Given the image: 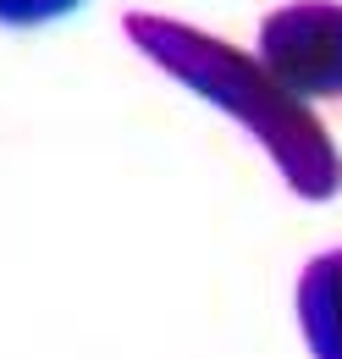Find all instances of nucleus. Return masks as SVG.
I'll return each instance as SVG.
<instances>
[{"mask_svg":"<svg viewBox=\"0 0 342 359\" xmlns=\"http://www.w3.org/2000/svg\"><path fill=\"white\" fill-rule=\"evenodd\" d=\"M122 34L166 78H177L199 100H210L215 111H226L232 122H243L254 133V144L276 161V172L287 177V188L299 199H337L342 155L331 144V133L320 128V116L303 105L299 94H287L265 72L259 55L226 45V39H215L205 28L171 22V17H149V11H128Z\"/></svg>","mask_w":342,"mask_h":359,"instance_id":"obj_1","label":"nucleus"},{"mask_svg":"<svg viewBox=\"0 0 342 359\" xmlns=\"http://www.w3.org/2000/svg\"><path fill=\"white\" fill-rule=\"evenodd\" d=\"M259 61L287 94L342 100V6L337 0H293L259 22Z\"/></svg>","mask_w":342,"mask_h":359,"instance_id":"obj_2","label":"nucleus"},{"mask_svg":"<svg viewBox=\"0 0 342 359\" xmlns=\"http://www.w3.org/2000/svg\"><path fill=\"white\" fill-rule=\"evenodd\" d=\"M299 326L315 359H342V249H326L303 266Z\"/></svg>","mask_w":342,"mask_h":359,"instance_id":"obj_3","label":"nucleus"},{"mask_svg":"<svg viewBox=\"0 0 342 359\" xmlns=\"http://www.w3.org/2000/svg\"><path fill=\"white\" fill-rule=\"evenodd\" d=\"M83 0H0V22L11 28H39V22H55V17H72Z\"/></svg>","mask_w":342,"mask_h":359,"instance_id":"obj_4","label":"nucleus"}]
</instances>
